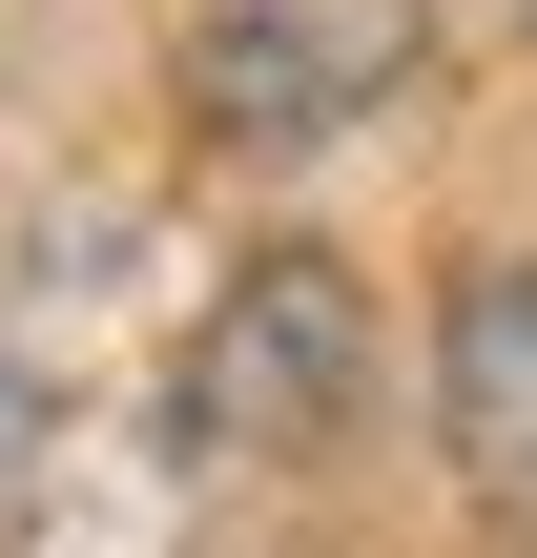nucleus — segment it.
Segmentation results:
<instances>
[{
  "instance_id": "nucleus-3",
  "label": "nucleus",
  "mask_w": 537,
  "mask_h": 558,
  "mask_svg": "<svg viewBox=\"0 0 537 558\" xmlns=\"http://www.w3.org/2000/svg\"><path fill=\"white\" fill-rule=\"evenodd\" d=\"M435 393H455V476L537 518V269H476L455 331H435Z\"/></svg>"
},
{
  "instance_id": "nucleus-1",
  "label": "nucleus",
  "mask_w": 537,
  "mask_h": 558,
  "mask_svg": "<svg viewBox=\"0 0 537 558\" xmlns=\"http://www.w3.org/2000/svg\"><path fill=\"white\" fill-rule=\"evenodd\" d=\"M435 62V0H186V124L207 145H331Z\"/></svg>"
},
{
  "instance_id": "nucleus-2",
  "label": "nucleus",
  "mask_w": 537,
  "mask_h": 558,
  "mask_svg": "<svg viewBox=\"0 0 537 558\" xmlns=\"http://www.w3.org/2000/svg\"><path fill=\"white\" fill-rule=\"evenodd\" d=\"M352 373H373V311L331 248H269L207 331H186V456H310L352 435Z\"/></svg>"
},
{
  "instance_id": "nucleus-4",
  "label": "nucleus",
  "mask_w": 537,
  "mask_h": 558,
  "mask_svg": "<svg viewBox=\"0 0 537 558\" xmlns=\"http://www.w3.org/2000/svg\"><path fill=\"white\" fill-rule=\"evenodd\" d=\"M0 476H21V373H0Z\"/></svg>"
}]
</instances>
